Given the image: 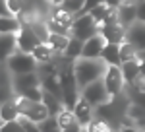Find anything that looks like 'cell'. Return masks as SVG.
<instances>
[{
  "label": "cell",
  "instance_id": "cell-6",
  "mask_svg": "<svg viewBox=\"0 0 145 132\" xmlns=\"http://www.w3.org/2000/svg\"><path fill=\"white\" fill-rule=\"evenodd\" d=\"M12 82H14L16 95L18 93H25V91L35 89V88H43V76H39L37 70L35 72H25V74H14Z\"/></svg>",
  "mask_w": 145,
  "mask_h": 132
},
{
  "label": "cell",
  "instance_id": "cell-2",
  "mask_svg": "<svg viewBox=\"0 0 145 132\" xmlns=\"http://www.w3.org/2000/svg\"><path fill=\"white\" fill-rule=\"evenodd\" d=\"M4 66L10 70L12 74H25V72H35L39 62L35 60L33 53H23V51H16L4 60Z\"/></svg>",
  "mask_w": 145,
  "mask_h": 132
},
{
  "label": "cell",
  "instance_id": "cell-18",
  "mask_svg": "<svg viewBox=\"0 0 145 132\" xmlns=\"http://www.w3.org/2000/svg\"><path fill=\"white\" fill-rule=\"evenodd\" d=\"M43 103L48 107L50 115H58L62 109H66L64 99L60 97V95H56V93H50V91H43Z\"/></svg>",
  "mask_w": 145,
  "mask_h": 132
},
{
  "label": "cell",
  "instance_id": "cell-32",
  "mask_svg": "<svg viewBox=\"0 0 145 132\" xmlns=\"http://www.w3.org/2000/svg\"><path fill=\"white\" fill-rule=\"evenodd\" d=\"M106 4L112 6V8H118V6H120V2H118V0H106Z\"/></svg>",
  "mask_w": 145,
  "mask_h": 132
},
{
  "label": "cell",
  "instance_id": "cell-11",
  "mask_svg": "<svg viewBox=\"0 0 145 132\" xmlns=\"http://www.w3.org/2000/svg\"><path fill=\"white\" fill-rule=\"evenodd\" d=\"M58 124H60V130H64V132H78L81 130L83 126L79 124L78 121V117H76V113H74V109H62L58 115Z\"/></svg>",
  "mask_w": 145,
  "mask_h": 132
},
{
  "label": "cell",
  "instance_id": "cell-9",
  "mask_svg": "<svg viewBox=\"0 0 145 132\" xmlns=\"http://www.w3.org/2000/svg\"><path fill=\"white\" fill-rule=\"evenodd\" d=\"M99 31L103 33V37L108 43H122V41H126L128 27H124L120 22H114V23H103V25H99Z\"/></svg>",
  "mask_w": 145,
  "mask_h": 132
},
{
  "label": "cell",
  "instance_id": "cell-7",
  "mask_svg": "<svg viewBox=\"0 0 145 132\" xmlns=\"http://www.w3.org/2000/svg\"><path fill=\"white\" fill-rule=\"evenodd\" d=\"M41 43V39L37 37V33L31 29L29 23H23L22 31L18 33V51L23 53H33V49Z\"/></svg>",
  "mask_w": 145,
  "mask_h": 132
},
{
  "label": "cell",
  "instance_id": "cell-27",
  "mask_svg": "<svg viewBox=\"0 0 145 132\" xmlns=\"http://www.w3.org/2000/svg\"><path fill=\"white\" fill-rule=\"evenodd\" d=\"M20 122H22V126H23V132H41L39 130V122L31 121V119H27L23 115H20Z\"/></svg>",
  "mask_w": 145,
  "mask_h": 132
},
{
  "label": "cell",
  "instance_id": "cell-4",
  "mask_svg": "<svg viewBox=\"0 0 145 132\" xmlns=\"http://www.w3.org/2000/svg\"><path fill=\"white\" fill-rule=\"evenodd\" d=\"M81 97H85L91 105L99 107V105H103V103H108V101L112 99V95L108 93V89H106V86H105V80L99 78V80L87 84L85 88L81 89Z\"/></svg>",
  "mask_w": 145,
  "mask_h": 132
},
{
  "label": "cell",
  "instance_id": "cell-21",
  "mask_svg": "<svg viewBox=\"0 0 145 132\" xmlns=\"http://www.w3.org/2000/svg\"><path fill=\"white\" fill-rule=\"evenodd\" d=\"M81 51H83V41L78 39V37H70V43H68L66 51L62 53V55L66 56L68 60H78L79 56H81Z\"/></svg>",
  "mask_w": 145,
  "mask_h": 132
},
{
  "label": "cell",
  "instance_id": "cell-34",
  "mask_svg": "<svg viewBox=\"0 0 145 132\" xmlns=\"http://www.w3.org/2000/svg\"><path fill=\"white\" fill-rule=\"evenodd\" d=\"M143 82H145V76H143Z\"/></svg>",
  "mask_w": 145,
  "mask_h": 132
},
{
  "label": "cell",
  "instance_id": "cell-10",
  "mask_svg": "<svg viewBox=\"0 0 145 132\" xmlns=\"http://www.w3.org/2000/svg\"><path fill=\"white\" fill-rule=\"evenodd\" d=\"M118 20L124 27H130L134 22H137V0H126L118 6Z\"/></svg>",
  "mask_w": 145,
  "mask_h": 132
},
{
  "label": "cell",
  "instance_id": "cell-29",
  "mask_svg": "<svg viewBox=\"0 0 145 132\" xmlns=\"http://www.w3.org/2000/svg\"><path fill=\"white\" fill-rule=\"evenodd\" d=\"M8 2V6H10L12 14H16V16H20L25 8V0H6Z\"/></svg>",
  "mask_w": 145,
  "mask_h": 132
},
{
  "label": "cell",
  "instance_id": "cell-28",
  "mask_svg": "<svg viewBox=\"0 0 145 132\" xmlns=\"http://www.w3.org/2000/svg\"><path fill=\"white\" fill-rule=\"evenodd\" d=\"M0 130L2 132H23V126H22V122H20V119H16V121L4 122L0 126Z\"/></svg>",
  "mask_w": 145,
  "mask_h": 132
},
{
  "label": "cell",
  "instance_id": "cell-12",
  "mask_svg": "<svg viewBox=\"0 0 145 132\" xmlns=\"http://www.w3.org/2000/svg\"><path fill=\"white\" fill-rule=\"evenodd\" d=\"M126 39L128 41H132V43L139 49V53H143L145 51V22H134L130 27H128V35H126Z\"/></svg>",
  "mask_w": 145,
  "mask_h": 132
},
{
  "label": "cell",
  "instance_id": "cell-8",
  "mask_svg": "<svg viewBox=\"0 0 145 132\" xmlns=\"http://www.w3.org/2000/svg\"><path fill=\"white\" fill-rule=\"evenodd\" d=\"M108 43L105 37H103V33H95L93 37H89L87 41H83V51H81V56H85V58H101L103 55V49H105V45Z\"/></svg>",
  "mask_w": 145,
  "mask_h": 132
},
{
  "label": "cell",
  "instance_id": "cell-5",
  "mask_svg": "<svg viewBox=\"0 0 145 132\" xmlns=\"http://www.w3.org/2000/svg\"><path fill=\"white\" fill-rule=\"evenodd\" d=\"M105 86L108 89V93H110L112 97H116V95H120L124 91V86H126V78L122 74V68L116 64H108L106 68V72H105Z\"/></svg>",
  "mask_w": 145,
  "mask_h": 132
},
{
  "label": "cell",
  "instance_id": "cell-23",
  "mask_svg": "<svg viewBox=\"0 0 145 132\" xmlns=\"http://www.w3.org/2000/svg\"><path fill=\"white\" fill-rule=\"evenodd\" d=\"M120 55H122V62L124 60H132V58H139V49L132 41L126 39V41L120 43Z\"/></svg>",
  "mask_w": 145,
  "mask_h": 132
},
{
  "label": "cell",
  "instance_id": "cell-19",
  "mask_svg": "<svg viewBox=\"0 0 145 132\" xmlns=\"http://www.w3.org/2000/svg\"><path fill=\"white\" fill-rule=\"evenodd\" d=\"M54 53H56V51L48 43H39L33 49V56H35V60H37L39 64H46V62H50L52 56H54Z\"/></svg>",
  "mask_w": 145,
  "mask_h": 132
},
{
  "label": "cell",
  "instance_id": "cell-20",
  "mask_svg": "<svg viewBox=\"0 0 145 132\" xmlns=\"http://www.w3.org/2000/svg\"><path fill=\"white\" fill-rule=\"evenodd\" d=\"M23 27V22L16 16H6L0 18V31L2 33H20Z\"/></svg>",
  "mask_w": 145,
  "mask_h": 132
},
{
  "label": "cell",
  "instance_id": "cell-33",
  "mask_svg": "<svg viewBox=\"0 0 145 132\" xmlns=\"http://www.w3.org/2000/svg\"><path fill=\"white\" fill-rule=\"evenodd\" d=\"M50 2H52V4H54V6H60V4H62V2H64V0H50Z\"/></svg>",
  "mask_w": 145,
  "mask_h": 132
},
{
  "label": "cell",
  "instance_id": "cell-31",
  "mask_svg": "<svg viewBox=\"0 0 145 132\" xmlns=\"http://www.w3.org/2000/svg\"><path fill=\"white\" fill-rule=\"evenodd\" d=\"M103 2H106V0H85V10H83V14H85V12H91L95 6H99Z\"/></svg>",
  "mask_w": 145,
  "mask_h": 132
},
{
  "label": "cell",
  "instance_id": "cell-24",
  "mask_svg": "<svg viewBox=\"0 0 145 132\" xmlns=\"http://www.w3.org/2000/svg\"><path fill=\"white\" fill-rule=\"evenodd\" d=\"M60 6L64 10H68L70 14L79 16V14H83V10H85V0H64Z\"/></svg>",
  "mask_w": 145,
  "mask_h": 132
},
{
  "label": "cell",
  "instance_id": "cell-17",
  "mask_svg": "<svg viewBox=\"0 0 145 132\" xmlns=\"http://www.w3.org/2000/svg\"><path fill=\"white\" fill-rule=\"evenodd\" d=\"M16 119H20V109L16 105V101L14 99L2 101V107H0V124L16 121Z\"/></svg>",
  "mask_w": 145,
  "mask_h": 132
},
{
  "label": "cell",
  "instance_id": "cell-25",
  "mask_svg": "<svg viewBox=\"0 0 145 132\" xmlns=\"http://www.w3.org/2000/svg\"><path fill=\"white\" fill-rule=\"evenodd\" d=\"M39 130L41 132H56V130H60L58 117H56V115H48L45 121L39 122Z\"/></svg>",
  "mask_w": 145,
  "mask_h": 132
},
{
  "label": "cell",
  "instance_id": "cell-13",
  "mask_svg": "<svg viewBox=\"0 0 145 132\" xmlns=\"http://www.w3.org/2000/svg\"><path fill=\"white\" fill-rule=\"evenodd\" d=\"M120 68H122V74L126 78V84H134V82H137L139 78L143 76L141 74V58L124 60L122 64H120Z\"/></svg>",
  "mask_w": 145,
  "mask_h": 132
},
{
  "label": "cell",
  "instance_id": "cell-30",
  "mask_svg": "<svg viewBox=\"0 0 145 132\" xmlns=\"http://www.w3.org/2000/svg\"><path fill=\"white\" fill-rule=\"evenodd\" d=\"M137 20L145 22V0H137Z\"/></svg>",
  "mask_w": 145,
  "mask_h": 132
},
{
  "label": "cell",
  "instance_id": "cell-14",
  "mask_svg": "<svg viewBox=\"0 0 145 132\" xmlns=\"http://www.w3.org/2000/svg\"><path fill=\"white\" fill-rule=\"evenodd\" d=\"M93 107H95V105H91L85 97H79L78 103H76V107H74V113H76L79 124H81L83 128H85V126L93 121V113H95V111H93Z\"/></svg>",
  "mask_w": 145,
  "mask_h": 132
},
{
  "label": "cell",
  "instance_id": "cell-1",
  "mask_svg": "<svg viewBox=\"0 0 145 132\" xmlns=\"http://www.w3.org/2000/svg\"><path fill=\"white\" fill-rule=\"evenodd\" d=\"M108 64L103 60V58H85V56H79L78 60L74 62V74L78 78L79 88L83 89L87 84L99 80L105 76Z\"/></svg>",
  "mask_w": 145,
  "mask_h": 132
},
{
  "label": "cell",
  "instance_id": "cell-15",
  "mask_svg": "<svg viewBox=\"0 0 145 132\" xmlns=\"http://www.w3.org/2000/svg\"><path fill=\"white\" fill-rule=\"evenodd\" d=\"M18 51V33H2L0 37V55H2V62L14 55Z\"/></svg>",
  "mask_w": 145,
  "mask_h": 132
},
{
  "label": "cell",
  "instance_id": "cell-22",
  "mask_svg": "<svg viewBox=\"0 0 145 132\" xmlns=\"http://www.w3.org/2000/svg\"><path fill=\"white\" fill-rule=\"evenodd\" d=\"M46 43L50 45L56 53H64L68 43H70V35H64V33H50V37H48Z\"/></svg>",
  "mask_w": 145,
  "mask_h": 132
},
{
  "label": "cell",
  "instance_id": "cell-16",
  "mask_svg": "<svg viewBox=\"0 0 145 132\" xmlns=\"http://www.w3.org/2000/svg\"><path fill=\"white\" fill-rule=\"evenodd\" d=\"M101 58L106 62V64H122V55H120V43H106L103 49V55Z\"/></svg>",
  "mask_w": 145,
  "mask_h": 132
},
{
  "label": "cell",
  "instance_id": "cell-26",
  "mask_svg": "<svg viewBox=\"0 0 145 132\" xmlns=\"http://www.w3.org/2000/svg\"><path fill=\"white\" fill-rule=\"evenodd\" d=\"M87 130H91V132H101V130H112L110 128V124L105 121V119H101V121H91L87 126H85Z\"/></svg>",
  "mask_w": 145,
  "mask_h": 132
},
{
  "label": "cell",
  "instance_id": "cell-3",
  "mask_svg": "<svg viewBox=\"0 0 145 132\" xmlns=\"http://www.w3.org/2000/svg\"><path fill=\"white\" fill-rule=\"evenodd\" d=\"M95 33H99V23L95 22V18L89 12L76 16V20L72 23V37H78L81 41H87Z\"/></svg>",
  "mask_w": 145,
  "mask_h": 132
}]
</instances>
